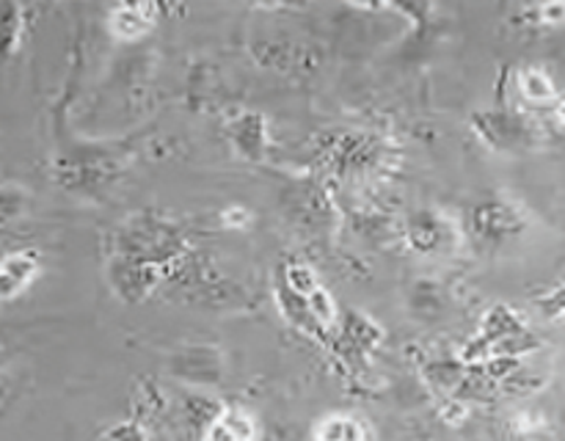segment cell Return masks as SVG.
<instances>
[{"label": "cell", "mask_w": 565, "mask_h": 441, "mask_svg": "<svg viewBox=\"0 0 565 441\" xmlns=\"http://www.w3.org/2000/svg\"><path fill=\"white\" fill-rule=\"evenodd\" d=\"M22 204H25V191L17 187L14 182H6L3 193H0V207H3L6 224H11L17 215H22Z\"/></svg>", "instance_id": "obj_19"}, {"label": "cell", "mask_w": 565, "mask_h": 441, "mask_svg": "<svg viewBox=\"0 0 565 441\" xmlns=\"http://www.w3.org/2000/svg\"><path fill=\"white\" fill-rule=\"evenodd\" d=\"M171 373L193 386H213L221 380V353L207 345L182 347L171 358Z\"/></svg>", "instance_id": "obj_6"}, {"label": "cell", "mask_w": 565, "mask_h": 441, "mask_svg": "<svg viewBox=\"0 0 565 441\" xmlns=\"http://www.w3.org/2000/svg\"><path fill=\"white\" fill-rule=\"evenodd\" d=\"M524 20L535 28H563L565 25V3H541L524 9Z\"/></svg>", "instance_id": "obj_17"}, {"label": "cell", "mask_w": 565, "mask_h": 441, "mask_svg": "<svg viewBox=\"0 0 565 441\" xmlns=\"http://www.w3.org/2000/svg\"><path fill=\"white\" fill-rule=\"evenodd\" d=\"M285 281H287V287H290V290L301 298H309L315 290H320V287H323L320 284L318 273H315V270L303 262L287 265Z\"/></svg>", "instance_id": "obj_15"}, {"label": "cell", "mask_w": 565, "mask_h": 441, "mask_svg": "<svg viewBox=\"0 0 565 441\" xmlns=\"http://www.w3.org/2000/svg\"><path fill=\"white\" fill-rule=\"evenodd\" d=\"M42 273V259H39V251L33 248H14L3 257V265H0V287H3V301H14L20 298L33 281Z\"/></svg>", "instance_id": "obj_7"}, {"label": "cell", "mask_w": 565, "mask_h": 441, "mask_svg": "<svg viewBox=\"0 0 565 441\" xmlns=\"http://www.w3.org/2000/svg\"><path fill=\"white\" fill-rule=\"evenodd\" d=\"M230 138L243 158L259 160L268 149V121L259 114L235 116L230 121Z\"/></svg>", "instance_id": "obj_11"}, {"label": "cell", "mask_w": 565, "mask_h": 441, "mask_svg": "<svg viewBox=\"0 0 565 441\" xmlns=\"http://www.w3.org/2000/svg\"><path fill=\"white\" fill-rule=\"evenodd\" d=\"M555 119H557V125L565 127V97H561L555 103Z\"/></svg>", "instance_id": "obj_23"}, {"label": "cell", "mask_w": 565, "mask_h": 441, "mask_svg": "<svg viewBox=\"0 0 565 441\" xmlns=\"http://www.w3.org/2000/svg\"><path fill=\"white\" fill-rule=\"evenodd\" d=\"M312 441H375V433L359 413L334 411L315 422Z\"/></svg>", "instance_id": "obj_10"}, {"label": "cell", "mask_w": 565, "mask_h": 441, "mask_svg": "<svg viewBox=\"0 0 565 441\" xmlns=\"http://www.w3.org/2000/svg\"><path fill=\"white\" fill-rule=\"evenodd\" d=\"M158 25V6L149 3H119L108 14V31L119 42H138Z\"/></svg>", "instance_id": "obj_8"}, {"label": "cell", "mask_w": 565, "mask_h": 441, "mask_svg": "<svg viewBox=\"0 0 565 441\" xmlns=\"http://www.w3.org/2000/svg\"><path fill=\"white\" fill-rule=\"evenodd\" d=\"M516 88L527 103L533 105H546L557 97V83L541 66H524L516 75Z\"/></svg>", "instance_id": "obj_12"}, {"label": "cell", "mask_w": 565, "mask_h": 441, "mask_svg": "<svg viewBox=\"0 0 565 441\" xmlns=\"http://www.w3.org/2000/svg\"><path fill=\"white\" fill-rule=\"evenodd\" d=\"M307 303H309V312H312L315 323H318L320 329H329V325L334 323L337 303H334V298H331V292L326 290V287L315 290L312 295L307 298Z\"/></svg>", "instance_id": "obj_18"}, {"label": "cell", "mask_w": 565, "mask_h": 441, "mask_svg": "<svg viewBox=\"0 0 565 441\" xmlns=\"http://www.w3.org/2000/svg\"><path fill=\"white\" fill-rule=\"evenodd\" d=\"M541 424H544V419L535 417V413H519V417L513 419V428H516L522 435H533Z\"/></svg>", "instance_id": "obj_22"}, {"label": "cell", "mask_w": 565, "mask_h": 441, "mask_svg": "<svg viewBox=\"0 0 565 441\" xmlns=\"http://www.w3.org/2000/svg\"><path fill=\"white\" fill-rule=\"evenodd\" d=\"M185 254L188 240L182 232L152 213L127 218L114 235V257L141 259L177 270L185 262Z\"/></svg>", "instance_id": "obj_1"}, {"label": "cell", "mask_w": 565, "mask_h": 441, "mask_svg": "<svg viewBox=\"0 0 565 441\" xmlns=\"http://www.w3.org/2000/svg\"><path fill=\"white\" fill-rule=\"evenodd\" d=\"M472 229L480 240H489L491 246L511 240V237L522 235L527 229V215L522 213L516 202H505V198H491L475 207L472 213Z\"/></svg>", "instance_id": "obj_4"}, {"label": "cell", "mask_w": 565, "mask_h": 441, "mask_svg": "<svg viewBox=\"0 0 565 441\" xmlns=\"http://www.w3.org/2000/svg\"><path fill=\"white\" fill-rule=\"evenodd\" d=\"M204 441H259V422L243 406H224L204 430Z\"/></svg>", "instance_id": "obj_9"}, {"label": "cell", "mask_w": 565, "mask_h": 441, "mask_svg": "<svg viewBox=\"0 0 565 441\" xmlns=\"http://www.w3.org/2000/svg\"><path fill=\"white\" fill-rule=\"evenodd\" d=\"M472 127L480 136V141L494 152H519L530 147L533 138L539 136L533 121L513 110H483L472 116Z\"/></svg>", "instance_id": "obj_2"}, {"label": "cell", "mask_w": 565, "mask_h": 441, "mask_svg": "<svg viewBox=\"0 0 565 441\" xmlns=\"http://www.w3.org/2000/svg\"><path fill=\"white\" fill-rule=\"evenodd\" d=\"M345 336L348 340L356 342L362 351H370V347H375L381 342V336H384V331H381V325H375L373 320H367L364 314H348L345 318Z\"/></svg>", "instance_id": "obj_13"}, {"label": "cell", "mask_w": 565, "mask_h": 441, "mask_svg": "<svg viewBox=\"0 0 565 441\" xmlns=\"http://www.w3.org/2000/svg\"><path fill=\"white\" fill-rule=\"evenodd\" d=\"M174 273V268H166V265L154 262H141V259H125L114 257L110 259L108 279L114 287L116 295L127 303H141L158 290V284L163 279Z\"/></svg>", "instance_id": "obj_3"}, {"label": "cell", "mask_w": 565, "mask_h": 441, "mask_svg": "<svg viewBox=\"0 0 565 441\" xmlns=\"http://www.w3.org/2000/svg\"><path fill=\"white\" fill-rule=\"evenodd\" d=\"M456 240V226L436 209H419L406 220V243L417 254H441Z\"/></svg>", "instance_id": "obj_5"}, {"label": "cell", "mask_w": 565, "mask_h": 441, "mask_svg": "<svg viewBox=\"0 0 565 441\" xmlns=\"http://www.w3.org/2000/svg\"><path fill=\"white\" fill-rule=\"evenodd\" d=\"M539 309L546 314V318L561 320V323H565V281H563V284L552 287L546 295L539 298Z\"/></svg>", "instance_id": "obj_20"}, {"label": "cell", "mask_w": 565, "mask_h": 441, "mask_svg": "<svg viewBox=\"0 0 565 441\" xmlns=\"http://www.w3.org/2000/svg\"><path fill=\"white\" fill-rule=\"evenodd\" d=\"M22 33H25V11L20 6H6V22H3V42L6 55H14L17 47L22 44Z\"/></svg>", "instance_id": "obj_16"}, {"label": "cell", "mask_w": 565, "mask_h": 441, "mask_svg": "<svg viewBox=\"0 0 565 441\" xmlns=\"http://www.w3.org/2000/svg\"><path fill=\"white\" fill-rule=\"evenodd\" d=\"M248 224H252V213L243 204H230L221 209V226L226 229H246Z\"/></svg>", "instance_id": "obj_21"}, {"label": "cell", "mask_w": 565, "mask_h": 441, "mask_svg": "<svg viewBox=\"0 0 565 441\" xmlns=\"http://www.w3.org/2000/svg\"><path fill=\"white\" fill-rule=\"evenodd\" d=\"M99 441H149V428L141 417L119 419L103 430Z\"/></svg>", "instance_id": "obj_14"}]
</instances>
